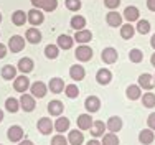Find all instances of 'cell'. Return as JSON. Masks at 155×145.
I'll list each match as a JSON object with an SVG mask.
<instances>
[{
    "instance_id": "cell-1",
    "label": "cell",
    "mask_w": 155,
    "mask_h": 145,
    "mask_svg": "<svg viewBox=\"0 0 155 145\" xmlns=\"http://www.w3.org/2000/svg\"><path fill=\"white\" fill-rule=\"evenodd\" d=\"M31 5L45 12H53L58 7V0H31Z\"/></svg>"
},
{
    "instance_id": "cell-2",
    "label": "cell",
    "mask_w": 155,
    "mask_h": 145,
    "mask_svg": "<svg viewBox=\"0 0 155 145\" xmlns=\"http://www.w3.org/2000/svg\"><path fill=\"white\" fill-rule=\"evenodd\" d=\"M8 48H10L12 53H20L25 48V40L21 38L20 35H13L12 38L8 40Z\"/></svg>"
},
{
    "instance_id": "cell-3",
    "label": "cell",
    "mask_w": 155,
    "mask_h": 145,
    "mask_svg": "<svg viewBox=\"0 0 155 145\" xmlns=\"http://www.w3.org/2000/svg\"><path fill=\"white\" fill-rule=\"evenodd\" d=\"M20 109H23L25 112H31V110L35 109V97L23 92L21 97H20Z\"/></svg>"
},
{
    "instance_id": "cell-4",
    "label": "cell",
    "mask_w": 155,
    "mask_h": 145,
    "mask_svg": "<svg viewBox=\"0 0 155 145\" xmlns=\"http://www.w3.org/2000/svg\"><path fill=\"white\" fill-rule=\"evenodd\" d=\"M74 54H76V58L79 59V61H89V59L93 58V50H91L87 44H81V46H78Z\"/></svg>"
},
{
    "instance_id": "cell-5",
    "label": "cell",
    "mask_w": 155,
    "mask_h": 145,
    "mask_svg": "<svg viewBox=\"0 0 155 145\" xmlns=\"http://www.w3.org/2000/svg\"><path fill=\"white\" fill-rule=\"evenodd\" d=\"M30 91H31L33 97L41 99V97H45V96H46V84L41 83V81H36V83H33L30 86Z\"/></svg>"
},
{
    "instance_id": "cell-6",
    "label": "cell",
    "mask_w": 155,
    "mask_h": 145,
    "mask_svg": "<svg viewBox=\"0 0 155 145\" xmlns=\"http://www.w3.org/2000/svg\"><path fill=\"white\" fill-rule=\"evenodd\" d=\"M117 58H119V54H117V51L114 50V48H104L102 50V54H101V59L106 63V64H112V63L117 61Z\"/></svg>"
},
{
    "instance_id": "cell-7",
    "label": "cell",
    "mask_w": 155,
    "mask_h": 145,
    "mask_svg": "<svg viewBox=\"0 0 155 145\" xmlns=\"http://www.w3.org/2000/svg\"><path fill=\"white\" fill-rule=\"evenodd\" d=\"M36 127H38V130L43 133V135H48V133H51V130L54 129V124L51 122V119L48 117H41L38 120V124H36Z\"/></svg>"
},
{
    "instance_id": "cell-8",
    "label": "cell",
    "mask_w": 155,
    "mask_h": 145,
    "mask_svg": "<svg viewBox=\"0 0 155 145\" xmlns=\"http://www.w3.org/2000/svg\"><path fill=\"white\" fill-rule=\"evenodd\" d=\"M27 17H28V21H30L33 27H36V25L43 23V20H45V15L41 13V10H40V8H33V10H30V12L27 13Z\"/></svg>"
},
{
    "instance_id": "cell-9",
    "label": "cell",
    "mask_w": 155,
    "mask_h": 145,
    "mask_svg": "<svg viewBox=\"0 0 155 145\" xmlns=\"http://www.w3.org/2000/svg\"><path fill=\"white\" fill-rule=\"evenodd\" d=\"M139 86H140V87H143V89H147V91H152L153 86H155V79H153V76H150L149 73L140 74V76H139Z\"/></svg>"
},
{
    "instance_id": "cell-10",
    "label": "cell",
    "mask_w": 155,
    "mask_h": 145,
    "mask_svg": "<svg viewBox=\"0 0 155 145\" xmlns=\"http://www.w3.org/2000/svg\"><path fill=\"white\" fill-rule=\"evenodd\" d=\"M84 107H86L87 112H97L99 107H101V101H99V97H96V96H89V97H86V101H84Z\"/></svg>"
},
{
    "instance_id": "cell-11",
    "label": "cell",
    "mask_w": 155,
    "mask_h": 145,
    "mask_svg": "<svg viewBox=\"0 0 155 145\" xmlns=\"http://www.w3.org/2000/svg\"><path fill=\"white\" fill-rule=\"evenodd\" d=\"M7 135H8L10 142H20V140L23 139V129H21L20 125H12V127L8 129V132H7Z\"/></svg>"
},
{
    "instance_id": "cell-12",
    "label": "cell",
    "mask_w": 155,
    "mask_h": 145,
    "mask_svg": "<svg viewBox=\"0 0 155 145\" xmlns=\"http://www.w3.org/2000/svg\"><path fill=\"white\" fill-rule=\"evenodd\" d=\"M13 87H15L18 92H27V89L30 87V79H28L25 74H23V76H18V77H15Z\"/></svg>"
},
{
    "instance_id": "cell-13",
    "label": "cell",
    "mask_w": 155,
    "mask_h": 145,
    "mask_svg": "<svg viewBox=\"0 0 155 145\" xmlns=\"http://www.w3.org/2000/svg\"><path fill=\"white\" fill-rule=\"evenodd\" d=\"M93 40V33L89 30H78L76 35H74V41L81 43V44H86Z\"/></svg>"
},
{
    "instance_id": "cell-14",
    "label": "cell",
    "mask_w": 155,
    "mask_h": 145,
    "mask_svg": "<svg viewBox=\"0 0 155 145\" xmlns=\"http://www.w3.org/2000/svg\"><path fill=\"white\" fill-rule=\"evenodd\" d=\"M96 79H97V83L99 84H109L110 83V79H112V73L109 71V69H106V68H102V69H99L97 73H96Z\"/></svg>"
},
{
    "instance_id": "cell-15",
    "label": "cell",
    "mask_w": 155,
    "mask_h": 145,
    "mask_svg": "<svg viewBox=\"0 0 155 145\" xmlns=\"http://www.w3.org/2000/svg\"><path fill=\"white\" fill-rule=\"evenodd\" d=\"M69 76H71V79H74V81H81V79H84V76H86V71H84L83 66L74 64V66L69 68Z\"/></svg>"
},
{
    "instance_id": "cell-16",
    "label": "cell",
    "mask_w": 155,
    "mask_h": 145,
    "mask_svg": "<svg viewBox=\"0 0 155 145\" xmlns=\"http://www.w3.org/2000/svg\"><path fill=\"white\" fill-rule=\"evenodd\" d=\"M124 18L129 21V23L139 20V8H137V7H134V5L125 7V10H124Z\"/></svg>"
},
{
    "instance_id": "cell-17",
    "label": "cell",
    "mask_w": 155,
    "mask_h": 145,
    "mask_svg": "<svg viewBox=\"0 0 155 145\" xmlns=\"http://www.w3.org/2000/svg\"><path fill=\"white\" fill-rule=\"evenodd\" d=\"M106 21H107L109 27H120V25H122V17L112 10V12H109L106 15Z\"/></svg>"
},
{
    "instance_id": "cell-18",
    "label": "cell",
    "mask_w": 155,
    "mask_h": 145,
    "mask_svg": "<svg viewBox=\"0 0 155 145\" xmlns=\"http://www.w3.org/2000/svg\"><path fill=\"white\" fill-rule=\"evenodd\" d=\"M91 125H93V119H91L89 114H81L78 117V127H79V130H87V129H91Z\"/></svg>"
},
{
    "instance_id": "cell-19",
    "label": "cell",
    "mask_w": 155,
    "mask_h": 145,
    "mask_svg": "<svg viewBox=\"0 0 155 145\" xmlns=\"http://www.w3.org/2000/svg\"><path fill=\"white\" fill-rule=\"evenodd\" d=\"M33 59L31 58H21L20 61H18V71H21L23 74L27 73H31L33 71Z\"/></svg>"
},
{
    "instance_id": "cell-20",
    "label": "cell",
    "mask_w": 155,
    "mask_h": 145,
    "mask_svg": "<svg viewBox=\"0 0 155 145\" xmlns=\"http://www.w3.org/2000/svg\"><path fill=\"white\" fill-rule=\"evenodd\" d=\"M153 139H155V135H153L152 129H143V130L139 133V142L143 143V145H150L153 142Z\"/></svg>"
},
{
    "instance_id": "cell-21",
    "label": "cell",
    "mask_w": 155,
    "mask_h": 145,
    "mask_svg": "<svg viewBox=\"0 0 155 145\" xmlns=\"http://www.w3.org/2000/svg\"><path fill=\"white\" fill-rule=\"evenodd\" d=\"M106 127H107L110 132H119L120 129H122V119L117 117V116L110 117L107 120V124H106Z\"/></svg>"
},
{
    "instance_id": "cell-22",
    "label": "cell",
    "mask_w": 155,
    "mask_h": 145,
    "mask_svg": "<svg viewBox=\"0 0 155 145\" xmlns=\"http://www.w3.org/2000/svg\"><path fill=\"white\" fill-rule=\"evenodd\" d=\"M74 43V38H71L69 35H60L58 36V48L61 50H69Z\"/></svg>"
},
{
    "instance_id": "cell-23",
    "label": "cell",
    "mask_w": 155,
    "mask_h": 145,
    "mask_svg": "<svg viewBox=\"0 0 155 145\" xmlns=\"http://www.w3.org/2000/svg\"><path fill=\"white\" fill-rule=\"evenodd\" d=\"M12 21L17 27H21V25H25V21H28V17L23 10H17V12L12 13Z\"/></svg>"
},
{
    "instance_id": "cell-24",
    "label": "cell",
    "mask_w": 155,
    "mask_h": 145,
    "mask_svg": "<svg viewBox=\"0 0 155 145\" xmlns=\"http://www.w3.org/2000/svg\"><path fill=\"white\" fill-rule=\"evenodd\" d=\"M48 87H50L51 92L60 94L63 89H64V83H63V79H60V77H53V79L50 81V84H48Z\"/></svg>"
},
{
    "instance_id": "cell-25",
    "label": "cell",
    "mask_w": 155,
    "mask_h": 145,
    "mask_svg": "<svg viewBox=\"0 0 155 145\" xmlns=\"http://www.w3.org/2000/svg\"><path fill=\"white\" fill-rule=\"evenodd\" d=\"M104 130H106V124H104L102 120L93 122V125H91V133H93V137H101V135H104Z\"/></svg>"
},
{
    "instance_id": "cell-26",
    "label": "cell",
    "mask_w": 155,
    "mask_h": 145,
    "mask_svg": "<svg viewBox=\"0 0 155 145\" xmlns=\"http://www.w3.org/2000/svg\"><path fill=\"white\" fill-rule=\"evenodd\" d=\"M48 112L51 116H61L63 112V102L61 101H51L48 102Z\"/></svg>"
},
{
    "instance_id": "cell-27",
    "label": "cell",
    "mask_w": 155,
    "mask_h": 145,
    "mask_svg": "<svg viewBox=\"0 0 155 145\" xmlns=\"http://www.w3.org/2000/svg\"><path fill=\"white\" fill-rule=\"evenodd\" d=\"M27 40L33 44L41 41V33L38 31V28H28L27 30Z\"/></svg>"
},
{
    "instance_id": "cell-28",
    "label": "cell",
    "mask_w": 155,
    "mask_h": 145,
    "mask_svg": "<svg viewBox=\"0 0 155 145\" xmlns=\"http://www.w3.org/2000/svg\"><path fill=\"white\" fill-rule=\"evenodd\" d=\"M68 142L71 145H81L84 142L83 132H78V129H76V130H71V132H69V135H68Z\"/></svg>"
},
{
    "instance_id": "cell-29",
    "label": "cell",
    "mask_w": 155,
    "mask_h": 145,
    "mask_svg": "<svg viewBox=\"0 0 155 145\" xmlns=\"http://www.w3.org/2000/svg\"><path fill=\"white\" fill-rule=\"evenodd\" d=\"M69 23H71V28H74L76 31L78 30H84V27H86V18L81 17V15H74Z\"/></svg>"
},
{
    "instance_id": "cell-30",
    "label": "cell",
    "mask_w": 155,
    "mask_h": 145,
    "mask_svg": "<svg viewBox=\"0 0 155 145\" xmlns=\"http://www.w3.org/2000/svg\"><path fill=\"white\" fill-rule=\"evenodd\" d=\"M135 33V28L132 27L130 23H125V25H120V36L124 40H130Z\"/></svg>"
},
{
    "instance_id": "cell-31",
    "label": "cell",
    "mask_w": 155,
    "mask_h": 145,
    "mask_svg": "<svg viewBox=\"0 0 155 145\" xmlns=\"http://www.w3.org/2000/svg\"><path fill=\"white\" fill-rule=\"evenodd\" d=\"M54 129H56V132H68V129H69V119H66V117H60L56 122H54Z\"/></svg>"
},
{
    "instance_id": "cell-32",
    "label": "cell",
    "mask_w": 155,
    "mask_h": 145,
    "mask_svg": "<svg viewBox=\"0 0 155 145\" xmlns=\"http://www.w3.org/2000/svg\"><path fill=\"white\" fill-rule=\"evenodd\" d=\"M15 76H17V69L13 68L12 64H7V66H3L2 68V77L3 79H15Z\"/></svg>"
},
{
    "instance_id": "cell-33",
    "label": "cell",
    "mask_w": 155,
    "mask_h": 145,
    "mask_svg": "<svg viewBox=\"0 0 155 145\" xmlns=\"http://www.w3.org/2000/svg\"><path fill=\"white\" fill-rule=\"evenodd\" d=\"M5 107H7V110H8V112L15 114L17 110L20 109V101H17L15 97H8L5 101Z\"/></svg>"
},
{
    "instance_id": "cell-34",
    "label": "cell",
    "mask_w": 155,
    "mask_h": 145,
    "mask_svg": "<svg viewBox=\"0 0 155 145\" xmlns=\"http://www.w3.org/2000/svg\"><path fill=\"white\" fill-rule=\"evenodd\" d=\"M102 145H119V137L116 135L114 132H109L102 137Z\"/></svg>"
},
{
    "instance_id": "cell-35",
    "label": "cell",
    "mask_w": 155,
    "mask_h": 145,
    "mask_svg": "<svg viewBox=\"0 0 155 145\" xmlns=\"http://www.w3.org/2000/svg\"><path fill=\"white\" fill-rule=\"evenodd\" d=\"M140 86H129L127 87V97L130 99V101H137L140 99Z\"/></svg>"
},
{
    "instance_id": "cell-36",
    "label": "cell",
    "mask_w": 155,
    "mask_h": 145,
    "mask_svg": "<svg viewBox=\"0 0 155 145\" xmlns=\"http://www.w3.org/2000/svg\"><path fill=\"white\" fill-rule=\"evenodd\" d=\"M142 104H143V107H155V94L153 92H145L143 94V97H142Z\"/></svg>"
},
{
    "instance_id": "cell-37",
    "label": "cell",
    "mask_w": 155,
    "mask_h": 145,
    "mask_svg": "<svg viewBox=\"0 0 155 145\" xmlns=\"http://www.w3.org/2000/svg\"><path fill=\"white\" fill-rule=\"evenodd\" d=\"M137 31L140 35H147L150 31V21L149 20H137Z\"/></svg>"
},
{
    "instance_id": "cell-38",
    "label": "cell",
    "mask_w": 155,
    "mask_h": 145,
    "mask_svg": "<svg viewBox=\"0 0 155 145\" xmlns=\"http://www.w3.org/2000/svg\"><path fill=\"white\" fill-rule=\"evenodd\" d=\"M58 53H60V48H58L56 44H48L45 48V54H46V58H50V59L58 58Z\"/></svg>"
},
{
    "instance_id": "cell-39",
    "label": "cell",
    "mask_w": 155,
    "mask_h": 145,
    "mask_svg": "<svg viewBox=\"0 0 155 145\" xmlns=\"http://www.w3.org/2000/svg\"><path fill=\"white\" fill-rule=\"evenodd\" d=\"M64 92L69 99H76L78 96H79V89H78L76 84H68V86L64 87Z\"/></svg>"
},
{
    "instance_id": "cell-40",
    "label": "cell",
    "mask_w": 155,
    "mask_h": 145,
    "mask_svg": "<svg viewBox=\"0 0 155 145\" xmlns=\"http://www.w3.org/2000/svg\"><path fill=\"white\" fill-rule=\"evenodd\" d=\"M129 59H130L132 63H140L143 59V53L137 48H134V50H130V53H129Z\"/></svg>"
},
{
    "instance_id": "cell-41",
    "label": "cell",
    "mask_w": 155,
    "mask_h": 145,
    "mask_svg": "<svg viewBox=\"0 0 155 145\" xmlns=\"http://www.w3.org/2000/svg\"><path fill=\"white\" fill-rule=\"evenodd\" d=\"M66 8L71 12H78L81 8V0H66Z\"/></svg>"
},
{
    "instance_id": "cell-42",
    "label": "cell",
    "mask_w": 155,
    "mask_h": 145,
    "mask_svg": "<svg viewBox=\"0 0 155 145\" xmlns=\"http://www.w3.org/2000/svg\"><path fill=\"white\" fill-rule=\"evenodd\" d=\"M51 145H68V139H64L61 133H58L51 139Z\"/></svg>"
},
{
    "instance_id": "cell-43",
    "label": "cell",
    "mask_w": 155,
    "mask_h": 145,
    "mask_svg": "<svg viewBox=\"0 0 155 145\" xmlns=\"http://www.w3.org/2000/svg\"><path fill=\"white\" fill-rule=\"evenodd\" d=\"M119 3H120V0H104V5L107 7V8H110V10L117 8Z\"/></svg>"
},
{
    "instance_id": "cell-44",
    "label": "cell",
    "mask_w": 155,
    "mask_h": 145,
    "mask_svg": "<svg viewBox=\"0 0 155 145\" xmlns=\"http://www.w3.org/2000/svg\"><path fill=\"white\" fill-rule=\"evenodd\" d=\"M147 124H149V129L155 130V112H152L149 116V119H147Z\"/></svg>"
},
{
    "instance_id": "cell-45",
    "label": "cell",
    "mask_w": 155,
    "mask_h": 145,
    "mask_svg": "<svg viewBox=\"0 0 155 145\" xmlns=\"http://www.w3.org/2000/svg\"><path fill=\"white\" fill-rule=\"evenodd\" d=\"M5 54H7V46L3 43H0V59L5 58Z\"/></svg>"
},
{
    "instance_id": "cell-46",
    "label": "cell",
    "mask_w": 155,
    "mask_h": 145,
    "mask_svg": "<svg viewBox=\"0 0 155 145\" xmlns=\"http://www.w3.org/2000/svg\"><path fill=\"white\" fill-rule=\"evenodd\" d=\"M147 8L150 12H155V0H147Z\"/></svg>"
},
{
    "instance_id": "cell-47",
    "label": "cell",
    "mask_w": 155,
    "mask_h": 145,
    "mask_svg": "<svg viewBox=\"0 0 155 145\" xmlns=\"http://www.w3.org/2000/svg\"><path fill=\"white\" fill-rule=\"evenodd\" d=\"M20 145H33L31 140H20Z\"/></svg>"
},
{
    "instance_id": "cell-48",
    "label": "cell",
    "mask_w": 155,
    "mask_h": 145,
    "mask_svg": "<svg viewBox=\"0 0 155 145\" xmlns=\"http://www.w3.org/2000/svg\"><path fill=\"white\" fill-rule=\"evenodd\" d=\"M87 145H102V143H101V142H97V140L94 139V140H89V142H87Z\"/></svg>"
},
{
    "instance_id": "cell-49",
    "label": "cell",
    "mask_w": 155,
    "mask_h": 145,
    "mask_svg": "<svg viewBox=\"0 0 155 145\" xmlns=\"http://www.w3.org/2000/svg\"><path fill=\"white\" fill-rule=\"evenodd\" d=\"M150 44H152V48L155 50V33L152 35V40H150Z\"/></svg>"
},
{
    "instance_id": "cell-50",
    "label": "cell",
    "mask_w": 155,
    "mask_h": 145,
    "mask_svg": "<svg viewBox=\"0 0 155 145\" xmlns=\"http://www.w3.org/2000/svg\"><path fill=\"white\" fill-rule=\"evenodd\" d=\"M150 63H152V66H155V53L152 54V58H150Z\"/></svg>"
},
{
    "instance_id": "cell-51",
    "label": "cell",
    "mask_w": 155,
    "mask_h": 145,
    "mask_svg": "<svg viewBox=\"0 0 155 145\" xmlns=\"http://www.w3.org/2000/svg\"><path fill=\"white\" fill-rule=\"evenodd\" d=\"M3 120V110H0V122Z\"/></svg>"
},
{
    "instance_id": "cell-52",
    "label": "cell",
    "mask_w": 155,
    "mask_h": 145,
    "mask_svg": "<svg viewBox=\"0 0 155 145\" xmlns=\"http://www.w3.org/2000/svg\"><path fill=\"white\" fill-rule=\"evenodd\" d=\"M0 21H2V13H0Z\"/></svg>"
},
{
    "instance_id": "cell-53",
    "label": "cell",
    "mask_w": 155,
    "mask_h": 145,
    "mask_svg": "<svg viewBox=\"0 0 155 145\" xmlns=\"http://www.w3.org/2000/svg\"><path fill=\"white\" fill-rule=\"evenodd\" d=\"M153 79H155V76H153Z\"/></svg>"
}]
</instances>
